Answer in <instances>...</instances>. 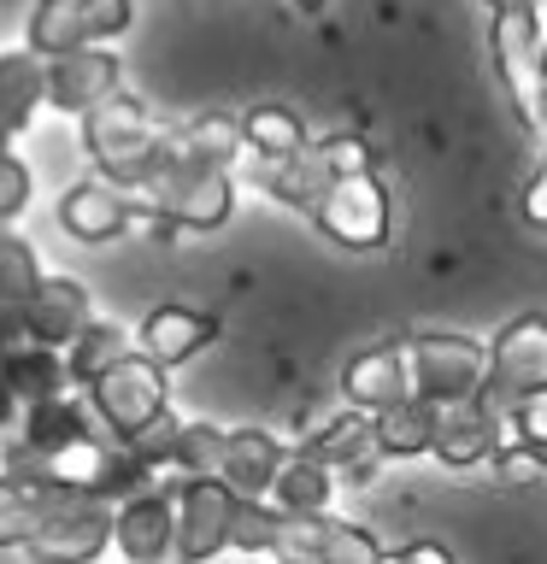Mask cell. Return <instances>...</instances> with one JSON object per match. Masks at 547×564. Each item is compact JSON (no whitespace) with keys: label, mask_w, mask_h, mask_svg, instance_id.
I'll return each mask as SVG.
<instances>
[{"label":"cell","mask_w":547,"mask_h":564,"mask_svg":"<svg viewBox=\"0 0 547 564\" xmlns=\"http://www.w3.org/2000/svg\"><path fill=\"white\" fill-rule=\"evenodd\" d=\"M35 506H42V523L24 541L30 564H95L106 546H112V500L88 488H71L60 476L35 482Z\"/></svg>","instance_id":"cell-1"},{"label":"cell","mask_w":547,"mask_h":564,"mask_svg":"<svg viewBox=\"0 0 547 564\" xmlns=\"http://www.w3.org/2000/svg\"><path fill=\"white\" fill-rule=\"evenodd\" d=\"M83 153L95 159L100 176H112L118 188H136L165 165V123H153V112L136 95L100 100L95 112H83Z\"/></svg>","instance_id":"cell-2"},{"label":"cell","mask_w":547,"mask_h":564,"mask_svg":"<svg viewBox=\"0 0 547 564\" xmlns=\"http://www.w3.org/2000/svg\"><path fill=\"white\" fill-rule=\"evenodd\" d=\"M136 200V224H171V229H224L229 212H236V183L229 171L212 165H183V159H165L148 183L130 188Z\"/></svg>","instance_id":"cell-3"},{"label":"cell","mask_w":547,"mask_h":564,"mask_svg":"<svg viewBox=\"0 0 547 564\" xmlns=\"http://www.w3.org/2000/svg\"><path fill=\"white\" fill-rule=\"evenodd\" d=\"M489 53H494V70H501V88H506L518 123L547 141V70H541L547 47H541V7L536 0H512L506 12H494Z\"/></svg>","instance_id":"cell-4"},{"label":"cell","mask_w":547,"mask_h":564,"mask_svg":"<svg viewBox=\"0 0 547 564\" xmlns=\"http://www.w3.org/2000/svg\"><path fill=\"white\" fill-rule=\"evenodd\" d=\"M494 417H512L518 405L529 400H547V317L541 312H524L489 341V377H483V394Z\"/></svg>","instance_id":"cell-5"},{"label":"cell","mask_w":547,"mask_h":564,"mask_svg":"<svg viewBox=\"0 0 547 564\" xmlns=\"http://www.w3.org/2000/svg\"><path fill=\"white\" fill-rule=\"evenodd\" d=\"M406 365H412V394L430 405H459L483 394L489 347L476 335L453 329H412L406 335Z\"/></svg>","instance_id":"cell-6"},{"label":"cell","mask_w":547,"mask_h":564,"mask_svg":"<svg viewBox=\"0 0 547 564\" xmlns=\"http://www.w3.org/2000/svg\"><path fill=\"white\" fill-rule=\"evenodd\" d=\"M171 500H176L171 564H212L218 553H229V523H236L242 494L224 476H176Z\"/></svg>","instance_id":"cell-7"},{"label":"cell","mask_w":547,"mask_h":564,"mask_svg":"<svg viewBox=\"0 0 547 564\" xmlns=\"http://www.w3.org/2000/svg\"><path fill=\"white\" fill-rule=\"evenodd\" d=\"M88 400H95V417L112 430V441H136L141 430H153V423L171 412L165 370H159L148 352H124V359L88 388Z\"/></svg>","instance_id":"cell-8"},{"label":"cell","mask_w":547,"mask_h":564,"mask_svg":"<svg viewBox=\"0 0 547 564\" xmlns=\"http://www.w3.org/2000/svg\"><path fill=\"white\" fill-rule=\"evenodd\" d=\"M312 224L324 229L335 247H353V253H377V247H388V188L377 183V171L335 176Z\"/></svg>","instance_id":"cell-9"},{"label":"cell","mask_w":547,"mask_h":564,"mask_svg":"<svg viewBox=\"0 0 547 564\" xmlns=\"http://www.w3.org/2000/svg\"><path fill=\"white\" fill-rule=\"evenodd\" d=\"M118 88H124V65L112 47H71V53H53L47 59V106H60L71 118L95 112Z\"/></svg>","instance_id":"cell-10"},{"label":"cell","mask_w":547,"mask_h":564,"mask_svg":"<svg viewBox=\"0 0 547 564\" xmlns=\"http://www.w3.org/2000/svg\"><path fill=\"white\" fill-rule=\"evenodd\" d=\"M60 224H65L71 241L100 247V241H118L124 229H136V200H130V188H118L112 176L95 171V176H77V183L65 188Z\"/></svg>","instance_id":"cell-11"},{"label":"cell","mask_w":547,"mask_h":564,"mask_svg":"<svg viewBox=\"0 0 547 564\" xmlns=\"http://www.w3.org/2000/svg\"><path fill=\"white\" fill-rule=\"evenodd\" d=\"M218 335H224V324H218L212 312L171 300V306H153V312L136 324V352H148L159 370H176V365H189L194 352H206Z\"/></svg>","instance_id":"cell-12"},{"label":"cell","mask_w":547,"mask_h":564,"mask_svg":"<svg viewBox=\"0 0 547 564\" xmlns=\"http://www.w3.org/2000/svg\"><path fill=\"white\" fill-rule=\"evenodd\" d=\"M342 394L360 412H388V405L412 400V365H406V335L377 341L365 352H353L342 365Z\"/></svg>","instance_id":"cell-13"},{"label":"cell","mask_w":547,"mask_h":564,"mask_svg":"<svg viewBox=\"0 0 547 564\" xmlns=\"http://www.w3.org/2000/svg\"><path fill=\"white\" fill-rule=\"evenodd\" d=\"M501 447H506V417H494L483 400L441 405L430 458H441L448 470H476V465H494V453H501Z\"/></svg>","instance_id":"cell-14"},{"label":"cell","mask_w":547,"mask_h":564,"mask_svg":"<svg viewBox=\"0 0 547 564\" xmlns=\"http://www.w3.org/2000/svg\"><path fill=\"white\" fill-rule=\"evenodd\" d=\"M112 546L130 564H165L176 546V500L171 488H148L112 511Z\"/></svg>","instance_id":"cell-15"},{"label":"cell","mask_w":547,"mask_h":564,"mask_svg":"<svg viewBox=\"0 0 547 564\" xmlns=\"http://www.w3.org/2000/svg\"><path fill=\"white\" fill-rule=\"evenodd\" d=\"M18 312H24V324H30L35 341L65 352V347L88 329V317H95V300H88V289H83L77 276H42Z\"/></svg>","instance_id":"cell-16"},{"label":"cell","mask_w":547,"mask_h":564,"mask_svg":"<svg viewBox=\"0 0 547 564\" xmlns=\"http://www.w3.org/2000/svg\"><path fill=\"white\" fill-rule=\"evenodd\" d=\"M242 153H247V135H242V118L229 112H194L183 123H165V159L229 171Z\"/></svg>","instance_id":"cell-17"},{"label":"cell","mask_w":547,"mask_h":564,"mask_svg":"<svg viewBox=\"0 0 547 564\" xmlns=\"http://www.w3.org/2000/svg\"><path fill=\"white\" fill-rule=\"evenodd\" d=\"M289 441L282 435H271V430H229L224 435V465H218V476L236 494H247V500H265L271 494V482H277V470L289 465Z\"/></svg>","instance_id":"cell-18"},{"label":"cell","mask_w":547,"mask_h":564,"mask_svg":"<svg viewBox=\"0 0 547 564\" xmlns=\"http://www.w3.org/2000/svg\"><path fill=\"white\" fill-rule=\"evenodd\" d=\"M254 183L271 194L277 206L318 218V206H324V194H330L335 176L324 171L318 148H300V153H289V159H254Z\"/></svg>","instance_id":"cell-19"},{"label":"cell","mask_w":547,"mask_h":564,"mask_svg":"<svg viewBox=\"0 0 547 564\" xmlns=\"http://www.w3.org/2000/svg\"><path fill=\"white\" fill-rule=\"evenodd\" d=\"M18 441H24L35 458H60L71 447H83V441H95V423H88L83 400L53 394V400L24 405V417H18Z\"/></svg>","instance_id":"cell-20"},{"label":"cell","mask_w":547,"mask_h":564,"mask_svg":"<svg viewBox=\"0 0 547 564\" xmlns=\"http://www.w3.org/2000/svg\"><path fill=\"white\" fill-rule=\"evenodd\" d=\"M35 106H47V59L30 47L0 53V130L18 141L30 130Z\"/></svg>","instance_id":"cell-21"},{"label":"cell","mask_w":547,"mask_h":564,"mask_svg":"<svg viewBox=\"0 0 547 564\" xmlns=\"http://www.w3.org/2000/svg\"><path fill=\"white\" fill-rule=\"evenodd\" d=\"M294 447L312 453V458H324L330 470L353 465V458H371V453H377V412H360V405H347V412H335V417L318 423L312 435H300Z\"/></svg>","instance_id":"cell-22"},{"label":"cell","mask_w":547,"mask_h":564,"mask_svg":"<svg viewBox=\"0 0 547 564\" xmlns=\"http://www.w3.org/2000/svg\"><path fill=\"white\" fill-rule=\"evenodd\" d=\"M330 494H335V470L324 465V458H312V453L294 447L265 500H271L277 511H289V518H318V511H330Z\"/></svg>","instance_id":"cell-23"},{"label":"cell","mask_w":547,"mask_h":564,"mask_svg":"<svg viewBox=\"0 0 547 564\" xmlns=\"http://www.w3.org/2000/svg\"><path fill=\"white\" fill-rule=\"evenodd\" d=\"M436 423H441V405L418 400V394L388 405V412H377V453L383 458H423L436 447Z\"/></svg>","instance_id":"cell-24"},{"label":"cell","mask_w":547,"mask_h":564,"mask_svg":"<svg viewBox=\"0 0 547 564\" xmlns=\"http://www.w3.org/2000/svg\"><path fill=\"white\" fill-rule=\"evenodd\" d=\"M0 377L12 382V394L35 405V400H53V394H71V370H65V352L60 347H42V341H30V347H18L7 365H0Z\"/></svg>","instance_id":"cell-25"},{"label":"cell","mask_w":547,"mask_h":564,"mask_svg":"<svg viewBox=\"0 0 547 564\" xmlns=\"http://www.w3.org/2000/svg\"><path fill=\"white\" fill-rule=\"evenodd\" d=\"M124 352H136V341L124 335V324H106V317H88V329L65 347V370H71V388H95L106 370H112Z\"/></svg>","instance_id":"cell-26"},{"label":"cell","mask_w":547,"mask_h":564,"mask_svg":"<svg viewBox=\"0 0 547 564\" xmlns=\"http://www.w3.org/2000/svg\"><path fill=\"white\" fill-rule=\"evenodd\" d=\"M242 135H247V153L254 159H289L300 148H312L307 123H300V112H289V106H247L242 112Z\"/></svg>","instance_id":"cell-27"},{"label":"cell","mask_w":547,"mask_h":564,"mask_svg":"<svg viewBox=\"0 0 547 564\" xmlns=\"http://www.w3.org/2000/svg\"><path fill=\"white\" fill-rule=\"evenodd\" d=\"M388 546L371 535L365 523H347V518H330L318 523V546H312V564H377Z\"/></svg>","instance_id":"cell-28"},{"label":"cell","mask_w":547,"mask_h":564,"mask_svg":"<svg viewBox=\"0 0 547 564\" xmlns=\"http://www.w3.org/2000/svg\"><path fill=\"white\" fill-rule=\"evenodd\" d=\"M42 523V506H35V482H18V476L0 470V553H24V541Z\"/></svg>","instance_id":"cell-29"},{"label":"cell","mask_w":547,"mask_h":564,"mask_svg":"<svg viewBox=\"0 0 547 564\" xmlns=\"http://www.w3.org/2000/svg\"><path fill=\"white\" fill-rule=\"evenodd\" d=\"M42 276L47 271H42V259H35V247L0 224V306H24Z\"/></svg>","instance_id":"cell-30"},{"label":"cell","mask_w":547,"mask_h":564,"mask_svg":"<svg viewBox=\"0 0 547 564\" xmlns=\"http://www.w3.org/2000/svg\"><path fill=\"white\" fill-rule=\"evenodd\" d=\"M224 435L229 430H218V423H189L183 417V430H176V441H171V470H183V476H218Z\"/></svg>","instance_id":"cell-31"},{"label":"cell","mask_w":547,"mask_h":564,"mask_svg":"<svg viewBox=\"0 0 547 564\" xmlns=\"http://www.w3.org/2000/svg\"><path fill=\"white\" fill-rule=\"evenodd\" d=\"M229 553H247V558L271 553L277 558V506L271 500H247L242 494L236 523H229Z\"/></svg>","instance_id":"cell-32"},{"label":"cell","mask_w":547,"mask_h":564,"mask_svg":"<svg viewBox=\"0 0 547 564\" xmlns=\"http://www.w3.org/2000/svg\"><path fill=\"white\" fill-rule=\"evenodd\" d=\"M77 24H83V47H100L136 24V0H83Z\"/></svg>","instance_id":"cell-33"},{"label":"cell","mask_w":547,"mask_h":564,"mask_svg":"<svg viewBox=\"0 0 547 564\" xmlns=\"http://www.w3.org/2000/svg\"><path fill=\"white\" fill-rule=\"evenodd\" d=\"M312 148H318V159H324L330 176L377 171V153H371V141H360V135H324V141H312Z\"/></svg>","instance_id":"cell-34"},{"label":"cell","mask_w":547,"mask_h":564,"mask_svg":"<svg viewBox=\"0 0 547 564\" xmlns=\"http://www.w3.org/2000/svg\"><path fill=\"white\" fill-rule=\"evenodd\" d=\"M30 194H35V176H30L24 159L7 148V153H0V224H12L18 212L30 206Z\"/></svg>","instance_id":"cell-35"},{"label":"cell","mask_w":547,"mask_h":564,"mask_svg":"<svg viewBox=\"0 0 547 564\" xmlns=\"http://www.w3.org/2000/svg\"><path fill=\"white\" fill-rule=\"evenodd\" d=\"M518 218L547 236V165L529 171V183H524V194H518Z\"/></svg>","instance_id":"cell-36"},{"label":"cell","mask_w":547,"mask_h":564,"mask_svg":"<svg viewBox=\"0 0 547 564\" xmlns=\"http://www.w3.org/2000/svg\"><path fill=\"white\" fill-rule=\"evenodd\" d=\"M30 341H35V335H30V324H24V312H18V306H0V365H7L18 347H30Z\"/></svg>","instance_id":"cell-37"},{"label":"cell","mask_w":547,"mask_h":564,"mask_svg":"<svg viewBox=\"0 0 547 564\" xmlns=\"http://www.w3.org/2000/svg\"><path fill=\"white\" fill-rule=\"evenodd\" d=\"M18 417H24V400H18V394H12V382L0 377V435L18 430Z\"/></svg>","instance_id":"cell-38"},{"label":"cell","mask_w":547,"mask_h":564,"mask_svg":"<svg viewBox=\"0 0 547 564\" xmlns=\"http://www.w3.org/2000/svg\"><path fill=\"white\" fill-rule=\"evenodd\" d=\"M377 564H418V553H412V546H395V553H383Z\"/></svg>","instance_id":"cell-39"},{"label":"cell","mask_w":547,"mask_h":564,"mask_svg":"<svg viewBox=\"0 0 547 564\" xmlns=\"http://www.w3.org/2000/svg\"><path fill=\"white\" fill-rule=\"evenodd\" d=\"M289 7H294V12H324L330 0H289Z\"/></svg>","instance_id":"cell-40"},{"label":"cell","mask_w":547,"mask_h":564,"mask_svg":"<svg viewBox=\"0 0 547 564\" xmlns=\"http://www.w3.org/2000/svg\"><path fill=\"white\" fill-rule=\"evenodd\" d=\"M483 7H489V12H506V7H512V0H483Z\"/></svg>","instance_id":"cell-41"},{"label":"cell","mask_w":547,"mask_h":564,"mask_svg":"<svg viewBox=\"0 0 547 564\" xmlns=\"http://www.w3.org/2000/svg\"><path fill=\"white\" fill-rule=\"evenodd\" d=\"M7 148H12V135H7V130H0V153H7Z\"/></svg>","instance_id":"cell-42"},{"label":"cell","mask_w":547,"mask_h":564,"mask_svg":"<svg viewBox=\"0 0 547 564\" xmlns=\"http://www.w3.org/2000/svg\"><path fill=\"white\" fill-rule=\"evenodd\" d=\"M289 564H312V558H289Z\"/></svg>","instance_id":"cell-43"},{"label":"cell","mask_w":547,"mask_h":564,"mask_svg":"<svg viewBox=\"0 0 547 564\" xmlns=\"http://www.w3.org/2000/svg\"><path fill=\"white\" fill-rule=\"evenodd\" d=\"M541 470H547V453H541Z\"/></svg>","instance_id":"cell-44"}]
</instances>
